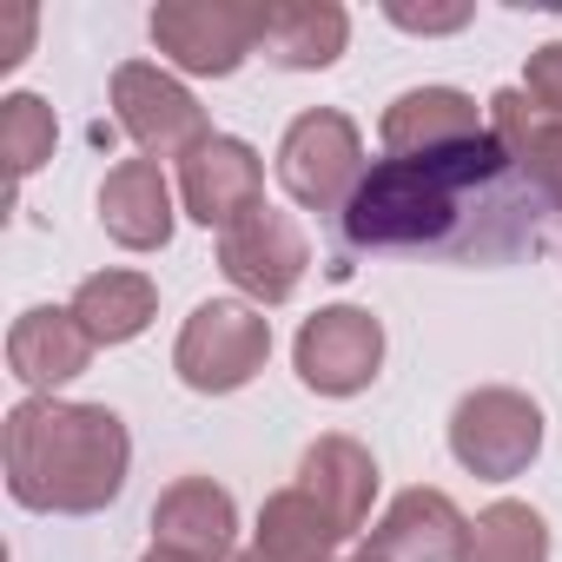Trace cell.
I'll list each match as a JSON object with an SVG mask.
<instances>
[{"label": "cell", "instance_id": "cell-16", "mask_svg": "<svg viewBox=\"0 0 562 562\" xmlns=\"http://www.w3.org/2000/svg\"><path fill=\"white\" fill-rule=\"evenodd\" d=\"M172 186H166V166L159 159H120L106 179H100V225L113 245L126 251H159L172 238Z\"/></svg>", "mask_w": 562, "mask_h": 562}, {"label": "cell", "instance_id": "cell-28", "mask_svg": "<svg viewBox=\"0 0 562 562\" xmlns=\"http://www.w3.org/2000/svg\"><path fill=\"white\" fill-rule=\"evenodd\" d=\"M232 562H258V555H232Z\"/></svg>", "mask_w": 562, "mask_h": 562}, {"label": "cell", "instance_id": "cell-6", "mask_svg": "<svg viewBox=\"0 0 562 562\" xmlns=\"http://www.w3.org/2000/svg\"><path fill=\"white\" fill-rule=\"evenodd\" d=\"M153 47L199 80H232L258 54V8L251 0H159L153 8Z\"/></svg>", "mask_w": 562, "mask_h": 562}, {"label": "cell", "instance_id": "cell-18", "mask_svg": "<svg viewBox=\"0 0 562 562\" xmlns=\"http://www.w3.org/2000/svg\"><path fill=\"white\" fill-rule=\"evenodd\" d=\"M351 536L331 522V509L312 490H271L258 503V529H251V555L258 562H338Z\"/></svg>", "mask_w": 562, "mask_h": 562}, {"label": "cell", "instance_id": "cell-14", "mask_svg": "<svg viewBox=\"0 0 562 562\" xmlns=\"http://www.w3.org/2000/svg\"><path fill=\"white\" fill-rule=\"evenodd\" d=\"M476 133H490V120H483V106H476L463 87H411V93H397V100L384 106V120H378V139H384L391 159L443 153V146H463V139H476Z\"/></svg>", "mask_w": 562, "mask_h": 562}, {"label": "cell", "instance_id": "cell-26", "mask_svg": "<svg viewBox=\"0 0 562 562\" xmlns=\"http://www.w3.org/2000/svg\"><path fill=\"white\" fill-rule=\"evenodd\" d=\"M146 562H179V555H166V549H146Z\"/></svg>", "mask_w": 562, "mask_h": 562}, {"label": "cell", "instance_id": "cell-2", "mask_svg": "<svg viewBox=\"0 0 562 562\" xmlns=\"http://www.w3.org/2000/svg\"><path fill=\"white\" fill-rule=\"evenodd\" d=\"M509 172V153L496 133H476L463 146L443 153H417V159H371L345 218V245L351 251H417V245H443L463 218V199L496 186Z\"/></svg>", "mask_w": 562, "mask_h": 562}, {"label": "cell", "instance_id": "cell-7", "mask_svg": "<svg viewBox=\"0 0 562 562\" xmlns=\"http://www.w3.org/2000/svg\"><path fill=\"white\" fill-rule=\"evenodd\" d=\"M113 120L139 146V159H159V166L166 159H186V153H199L212 139L205 106L192 100V87L179 74L153 67V60L113 67Z\"/></svg>", "mask_w": 562, "mask_h": 562}, {"label": "cell", "instance_id": "cell-5", "mask_svg": "<svg viewBox=\"0 0 562 562\" xmlns=\"http://www.w3.org/2000/svg\"><path fill=\"white\" fill-rule=\"evenodd\" d=\"M450 457L483 476V483H509L542 457V404L509 391V384H483L470 397H457L450 411Z\"/></svg>", "mask_w": 562, "mask_h": 562}, {"label": "cell", "instance_id": "cell-17", "mask_svg": "<svg viewBox=\"0 0 562 562\" xmlns=\"http://www.w3.org/2000/svg\"><path fill=\"white\" fill-rule=\"evenodd\" d=\"M490 133L503 139V153H509V166L522 172V186H529L549 212H562V120L536 113V100H529L522 87H503V93L490 100Z\"/></svg>", "mask_w": 562, "mask_h": 562}, {"label": "cell", "instance_id": "cell-10", "mask_svg": "<svg viewBox=\"0 0 562 562\" xmlns=\"http://www.w3.org/2000/svg\"><path fill=\"white\" fill-rule=\"evenodd\" d=\"M179 205L205 232H232L238 218H251L265 205V159L245 139L212 133L199 153L179 159Z\"/></svg>", "mask_w": 562, "mask_h": 562}, {"label": "cell", "instance_id": "cell-19", "mask_svg": "<svg viewBox=\"0 0 562 562\" xmlns=\"http://www.w3.org/2000/svg\"><path fill=\"white\" fill-rule=\"evenodd\" d=\"M299 490H312L325 509H331V522L345 529V536H358L364 522H371V496H378V463H371V450L358 443V437H318L312 450H305V463H299Z\"/></svg>", "mask_w": 562, "mask_h": 562}, {"label": "cell", "instance_id": "cell-9", "mask_svg": "<svg viewBox=\"0 0 562 562\" xmlns=\"http://www.w3.org/2000/svg\"><path fill=\"white\" fill-rule=\"evenodd\" d=\"M292 364H299L305 391H318V397H358L384 371V325L364 305H325V312H312L299 325Z\"/></svg>", "mask_w": 562, "mask_h": 562}, {"label": "cell", "instance_id": "cell-4", "mask_svg": "<svg viewBox=\"0 0 562 562\" xmlns=\"http://www.w3.org/2000/svg\"><path fill=\"white\" fill-rule=\"evenodd\" d=\"M364 179V133L338 106H312L278 139V186L305 212H345Z\"/></svg>", "mask_w": 562, "mask_h": 562}, {"label": "cell", "instance_id": "cell-22", "mask_svg": "<svg viewBox=\"0 0 562 562\" xmlns=\"http://www.w3.org/2000/svg\"><path fill=\"white\" fill-rule=\"evenodd\" d=\"M54 139H60V126H54V106L41 93H8L0 100V153H8L14 186H27L54 159Z\"/></svg>", "mask_w": 562, "mask_h": 562}, {"label": "cell", "instance_id": "cell-12", "mask_svg": "<svg viewBox=\"0 0 562 562\" xmlns=\"http://www.w3.org/2000/svg\"><path fill=\"white\" fill-rule=\"evenodd\" d=\"M93 338L80 331V318L67 305H27L8 325V371L27 384V397H54L60 384H74L93 364Z\"/></svg>", "mask_w": 562, "mask_h": 562}, {"label": "cell", "instance_id": "cell-23", "mask_svg": "<svg viewBox=\"0 0 562 562\" xmlns=\"http://www.w3.org/2000/svg\"><path fill=\"white\" fill-rule=\"evenodd\" d=\"M522 93L536 100V113L562 120V41H549V47L529 54V67H522Z\"/></svg>", "mask_w": 562, "mask_h": 562}, {"label": "cell", "instance_id": "cell-27", "mask_svg": "<svg viewBox=\"0 0 562 562\" xmlns=\"http://www.w3.org/2000/svg\"><path fill=\"white\" fill-rule=\"evenodd\" d=\"M345 562H378V555H371V549H358V555H345Z\"/></svg>", "mask_w": 562, "mask_h": 562}, {"label": "cell", "instance_id": "cell-11", "mask_svg": "<svg viewBox=\"0 0 562 562\" xmlns=\"http://www.w3.org/2000/svg\"><path fill=\"white\" fill-rule=\"evenodd\" d=\"M153 549L179 562H232L238 555V503L212 476H179L153 503Z\"/></svg>", "mask_w": 562, "mask_h": 562}, {"label": "cell", "instance_id": "cell-13", "mask_svg": "<svg viewBox=\"0 0 562 562\" xmlns=\"http://www.w3.org/2000/svg\"><path fill=\"white\" fill-rule=\"evenodd\" d=\"M470 536V516L443 496V490H404L364 536V549L378 562H457Z\"/></svg>", "mask_w": 562, "mask_h": 562}, {"label": "cell", "instance_id": "cell-8", "mask_svg": "<svg viewBox=\"0 0 562 562\" xmlns=\"http://www.w3.org/2000/svg\"><path fill=\"white\" fill-rule=\"evenodd\" d=\"M218 271L232 278V292L245 305H285L299 285H305V271H312V238L299 232L292 212H278V205H258L251 218H238L232 232H218Z\"/></svg>", "mask_w": 562, "mask_h": 562}, {"label": "cell", "instance_id": "cell-20", "mask_svg": "<svg viewBox=\"0 0 562 562\" xmlns=\"http://www.w3.org/2000/svg\"><path fill=\"white\" fill-rule=\"evenodd\" d=\"M67 312L80 318V331L93 345H133L159 318V285L146 271H93V278H80Z\"/></svg>", "mask_w": 562, "mask_h": 562}, {"label": "cell", "instance_id": "cell-24", "mask_svg": "<svg viewBox=\"0 0 562 562\" xmlns=\"http://www.w3.org/2000/svg\"><path fill=\"white\" fill-rule=\"evenodd\" d=\"M391 27H404V34H457V27H470V8L457 0V8H404V0H391Z\"/></svg>", "mask_w": 562, "mask_h": 562}, {"label": "cell", "instance_id": "cell-3", "mask_svg": "<svg viewBox=\"0 0 562 562\" xmlns=\"http://www.w3.org/2000/svg\"><path fill=\"white\" fill-rule=\"evenodd\" d=\"M265 358H271V318L258 305H245V299H205L186 318L179 345H172V371L199 397L245 391L265 371Z\"/></svg>", "mask_w": 562, "mask_h": 562}, {"label": "cell", "instance_id": "cell-1", "mask_svg": "<svg viewBox=\"0 0 562 562\" xmlns=\"http://www.w3.org/2000/svg\"><path fill=\"white\" fill-rule=\"evenodd\" d=\"M8 496L41 516H93L126 490L133 437L120 411L106 404H67V397H21L0 430Z\"/></svg>", "mask_w": 562, "mask_h": 562}, {"label": "cell", "instance_id": "cell-25", "mask_svg": "<svg viewBox=\"0 0 562 562\" xmlns=\"http://www.w3.org/2000/svg\"><path fill=\"white\" fill-rule=\"evenodd\" d=\"M34 27H41V21H34V8H21V14H14V34H8V47H0V67H8V74L27 60V47H34Z\"/></svg>", "mask_w": 562, "mask_h": 562}, {"label": "cell", "instance_id": "cell-21", "mask_svg": "<svg viewBox=\"0 0 562 562\" xmlns=\"http://www.w3.org/2000/svg\"><path fill=\"white\" fill-rule=\"evenodd\" d=\"M457 562H549V522H542V509H529V503H516V496L490 503V509L470 522Z\"/></svg>", "mask_w": 562, "mask_h": 562}, {"label": "cell", "instance_id": "cell-15", "mask_svg": "<svg viewBox=\"0 0 562 562\" xmlns=\"http://www.w3.org/2000/svg\"><path fill=\"white\" fill-rule=\"evenodd\" d=\"M345 41H351V14L338 0H258V54L271 67L318 74L345 54Z\"/></svg>", "mask_w": 562, "mask_h": 562}]
</instances>
